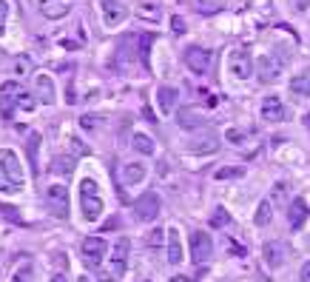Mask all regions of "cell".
I'll use <instances>...</instances> for the list:
<instances>
[{"instance_id": "obj_1", "label": "cell", "mask_w": 310, "mask_h": 282, "mask_svg": "<svg viewBox=\"0 0 310 282\" xmlns=\"http://www.w3.org/2000/svg\"><path fill=\"white\" fill-rule=\"evenodd\" d=\"M80 208H83L85 222H97L103 217V197H100L97 180H92V177L80 180Z\"/></svg>"}, {"instance_id": "obj_2", "label": "cell", "mask_w": 310, "mask_h": 282, "mask_svg": "<svg viewBox=\"0 0 310 282\" xmlns=\"http://www.w3.org/2000/svg\"><path fill=\"white\" fill-rule=\"evenodd\" d=\"M0 177L6 180L9 185H12L14 191L23 188L26 185V174H23V166H20V160L14 151H9V148H3L0 151Z\"/></svg>"}, {"instance_id": "obj_3", "label": "cell", "mask_w": 310, "mask_h": 282, "mask_svg": "<svg viewBox=\"0 0 310 282\" xmlns=\"http://www.w3.org/2000/svg\"><path fill=\"white\" fill-rule=\"evenodd\" d=\"M285 63H287V57L282 55V51H268V55H262L259 63H256L259 80L262 83H273V80H279L282 72H285Z\"/></svg>"}, {"instance_id": "obj_4", "label": "cell", "mask_w": 310, "mask_h": 282, "mask_svg": "<svg viewBox=\"0 0 310 282\" xmlns=\"http://www.w3.org/2000/svg\"><path fill=\"white\" fill-rule=\"evenodd\" d=\"M105 254H108V245H105L103 237H85L83 239V262H85V268L97 271L100 265H103Z\"/></svg>"}, {"instance_id": "obj_5", "label": "cell", "mask_w": 310, "mask_h": 282, "mask_svg": "<svg viewBox=\"0 0 310 282\" xmlns=\"http://www.w3.org/2000/svg\"><path fill=\"white\" fill-rule=\"evenodd\" d=\"M228 74L233 80H248L253 74V57L245 49H231L228 51Z\"/></svg>"}, {"instance_id": "obj_6", "label": "cell", "mask_w": 310, "mask_h": 282, "mask_svg": "<svg viewBox=\"0 0 310 282\" xmlns=\"http://www.w3.org/2000/svg\"><path fill=\"white\" fill-rule=\"evenodd\" d=\"M20 92H23V86H20L17 80H6V83L0 86V117H3V120H12L14 117Z\"/></svg>"}, {"instance_id": "obj_7", "label": "cell", "mask_w": 310, "mask_h": 282, "mask_svg": "<svg viewBox=\"0 0 310 282\" xmlns=\"http://www.w3.org/2000/svg\"><path fill=\"white\" fill-rule=\"evenodd\" d=\"M213 257V239L205 231H194L191 234V259L196 265H205Z\"/></svg>"}, {"instance_id": "obj_8", "label": "cell", "mask_w": 310, "mask_h": 282, "mask_svg": "<svg viewBox=\"0 0 310 282\" xmlns=\"http://www.w3.org/2000/svg\"><path fill=\"white\" fill-rule=\"evenodd\" d=\"M159 208H162V203H159V197L154 194V191H148V194H142L140 200L134 203V217L140 222H154L159 214Z\"/></svg>"}, {"instance_id": "obj_9", "label": "cell", "mask_w": 310, "mask_h": 282, "mask_svg": "<svg viewBox=\"0 0 310 282\" xmlns=\"http://www.w3.org/2000/svg\"><path fill=\"white\" fill-rule=\"evenodd\" d=\"M46 205L51 208V214L54 217H68V191H66V185H49L46 188Z\"/></svg>"}, {"instance_id": "obj_10", "label": "cell", "mask_w": 310, "mask_h": 282, "mask_svg": "<svg viewBox=\"0 0 310 282\" xmlns=\"http://www.w3.org/2000/svg\"><path fill=\"white\" fill-rule=\"evenodd\" d=\"M185 66L191 68L194 74H208V68H211V51L202 49V46H191V49H185Z\"/></svg>"}, {"instance_id": "obj_11", "label": "cell", "mask_w": 310, "mask_h": 282, "mask_svg": "<svg viewBox=\"0 0 310 282\" xmlns=\"http://www.w3.org/2000/svg\"><path fill=\"white\" fill-rule=\"evenodd\" d=\"M100 12H103V23L108 26V29L120 26L122 20L128 17V9L122 6L120 0H100Z\"/></svg>"}, {"instance_id": "obj_12", "label": "cell", "mask_w": 310, "mask_h": 282, "mask_svg": "<svg viewBox=\"0 0 310 282\" xmlns=\"http://www.w3.org/2000/svg\"><path fill=\"white\" fill-rule=\"evenodd\" d=\"M128 251H131V239L128 237H120L114 245H111V274L122 276V271H125V265H128Z\"/></svg>"}, {"instance_id": "obj_13", "label": "cell", "mask_w": 310, "mask_h": 282, "mask_svg": "<svg viewBox=\"0 0 310 282\" xmlns=\"http://www.w3.org/2000/svg\"><path fill=\"white\" fill-rule=\"evenodd\" d=\"M259 114H262V120H265V123H282L287 111H285V103H282L279 97H273V94H270V97L262 100Z\"/></svg>"}, {"instance_id": "obj_14", "label": "cell", "mask_w": 310, "mask_h": 282, "mask_svg": "<svg viewBox=\"0 0 310 282\" xmlns=\"http://www.w3.org/2000/svg\"><path fill=\"white\" fill-rule=\"evenodd\" d=\"M34 94L43 105H51L57 103V89H54V80L49 74H37L34 77Z\"/></svg>"}, {"instance_id": "obj_15", "label": "cell", "mask_w": 310, "mask_h": 282, "mask_svg": "<svg viewBox=\"0 0 310 282\" xmlns=\"http://www.w3.org/2000/svg\"><path fill=\"white\" fill-rule=\"evenodd\" d=\"M37 6H40V14H43V17L60 20V17H66V14L71 12L74 0H40Z\"/></svg>"}, {"instance_id": "obj_16", "label": "cell", "mask_w": 310, "mask_h": 282, "mask_svg": "<svg viewBox=\"0 0 310 282\" xmlns=\"http://www.w3.org/2000/svg\"><path fill=\"white\" fill-rule=\"evenodd\" d=\"M145 174H148V166L140 163V160H131V163H125V166L120 168V177L125 185H140L142 180H145Z\"/></svg>"}, {"instance_id": "obj_17", "label": "cell", "mask_w": 310, "mask_h": 282, "mask_svg": "<svg viewBox=\"0 0 310 282\" xmlns=\"http://www.w3.org/2000/svg\"><path fill=\"white\" fill-rule=\"evenodd\" d=\"M262 257H265L268 268H279L287 259V248L282 245V242H276V239H270V242H265V248H262Z\"/></svg>"}, {"instance_id": "obj_18", "label": "cell", "mask_w": 310, "mask_h": 282, "mask_svg": "<svg viewBox=\"0 0 310 282\" xmlns=\"http://www.w3.org/2000/svg\"><path fill=\"white\" fill-rule=\"evenodd\" d=\"M165 242H168V262L171 265H179L185 259L183 239H179V228H168V231H165Z\"/></svg>"}, {"instance_id": "obj_19", "label": "cell", "mask_w": 310, "mask_h": 282, "mask_svg": "<svg viewBox=\"0 0 310 282\" xmlns=\"http://www.w3.org/2000/svg\"><path fill=\"white\" fill-rule=\"evenodd\" d=\"M307 217H310V208H307V203H304L302 197H296L290 203V211H287V222H290V228H302L304 222H307Z\"/></svg>"}, {"instance_id": "obj_20", "label": "cell", "mask_w": 310, "mask_h": 282, "mask_svg": "<svg viewBox=\"0 0 310 282\" xmlns=\"http://www.w3.org/2000/svg\"><path fill=\"white\" fill-rule=\"evenodd\" d=\"M176 100H179V92L174 86H159L157 89V109L162 114H171L176 109Z\"/></svg>"}, {"instance_id": "obj_21", "label": "cell", "mask_w": 310, "mask_h": 282, "mask_svg": "<svg viewBox=\"0 0 310 282\" xmlns=\"http://www.w3.org/2000/svg\"><path fill=\"white\" fill-rule=\"evenodd\" d=\"M290 94L299 97V100L310 97V68H302L299 74L290 77Z\"/></svg>"}, {"instance_id": "obj_22", "label": "cell", "mask_w": 310, "mask_h": 282, "mask_svg": "<svg viewBox=\"0 0 310 282\" xmlns=\"http://www.w3.org/2000/svg\"><path fill=\"white\" fill-rule=\"evenodd\" d=\"M131 146H134V151L142 154V157H151V154H154V140L148 134H140V131L131 137Z\"/></svg>"}, {"instance_id": "obj_23", "label": "cell", "mask_w": 310, "mask_h": 282, "mask_svg": "<svg viewBox=\"0 0 310 282\" xmlns=\"http://www.w3.org/2000/svg\"><path fill=\"white\" fill-rule=\"evenodd\" d=\"M137 17L148 20V23H159V17H162V9L157 6V3H140V9H137Z\"/></svg>"}, {"instance_id": "obj_24", "label": "cell", "mask_w": 310, "mask_h": 282, "mask_svg": "<svg viewBox=\"0 0 310 282\" xmlns=\"http://www.w3.org/2000/svg\"><path fill=\"white\" fill-rule=\"evenodd\" d=\"M270 220H273V203H270V200H262V203H259V208H256L253 222H256L259 228H265Z\"/></svg>"}, {"instance_id": "obj_25", "label": "cell", "mask_w": 310, "mask_h": 282, "mask_svg": "<svg viewBox=\"0 0 310 282\" xmlns=\"http://www.w3.org/2000/svg\"><path fill=\"white\" fill-rule=\"evenodd\" d=\"M191 151H194V154H211V151H216V137L208 134V137H202V140H194V143H191Z\"/></svg>"}, {"instance_id": "obj_26", "label": "cell", "mask_w": 310, "mask_h": 282, "mask_svg": "<svg viewBox=\"0 0 310 282\" xmlns=\"http://www.w3.org/2000/svg\"><path fill=\"white\" fill-rule=\"evenodd\" d=\"M71 166H74V160H71V157H57L54 163H51V171L60 174V177H68V174L74 171Z\"/></svg>"}, {"instance_id": "obj_27", "label": "cell", "mask_w": 310, "mask_h": 282, "mask_svg": "<svg viewBox=\"0 0 310 282\" xmlns=\"http://www.w3.org/2000/svg\"><path fill=\"white\" fill-rule=\"evenodd\" d=\"M151 40H154L151 34H142L140 40H137V43H140V51H137V57H140V63H142L145 68H148V55H151Z\"/></svg>"}, {"instance_id": "obj_28", "label": "cell", "mask_w": 310, "mask_h": 282, "mask_svg": "<svg viewBox=\"0 0 310 282\" xmlns=\"http://www.w3.org/2000/svg\"><path fill=\"white\" fill-rule=\"evenodd\" d=\"M196 9H199L202 14H213V12H219V9H225V0H196Z\"/></svg>"}, {"instance_id": "obj_29", "label": "cell", "mask_w": 310, "mask_h": 282, "mask_svg": "<svg viewBox=\"0 0 310 282\" xmlns=\"http://www.w3.org/2000/svg\"><path fill=\"white\" fill-rule=\"evenodd\" d=\"M162 242H165V231H159V228H154V231L145 234V245L151 248V251H157Z\"/></svg>"}, {"instance_id": "obj_30", "label": "cell", "mask_w": 310, "mask_h": 282, "mask_svg": "<svg viewBox=\"0 0 310 282\" xmlns=\"http://www.w3.org/2000/svg\"><path fill=\"white\" fill-rule=\"evenodd\" d=\"M176 120H179V126H183V129H196V126H199V117H196L194 111H179V114H176Z\"/></svg>"}, {"instance_id": "obj_31", "label": "cell", "mask_w": 310, "mask_h": 282, "mask_svg": "<svg viewBox=\"0 0 310 282\" xmlns=\"http://www.w3.org/2000/svg\"><path fill=\"white\" fill-rule=\"evenodd\" d=\"M37 148H40V134H29V140H26V151H29L31 166H37Z\"/></svg>"}, {"instance_id": "obj_32", "label": "cell", "mask_w": 310, "mask_h": 282, "mask_svg": "<svg viewBox=\"0 0 310 282\" xmlns=\"http://www.w3.org/2000/svg\"><path fill=\"white\" fill-rule=\"evenodd\" d=\"M228 222H231V214H228L225 208H216V211H213V217H211V225H213V228H225Z\"/></svg>"}, {"instance_id": "obj_33", "label": "cell", "mask_w": 310, "mask_h": 282, "mask_svg": "<svg viewBox=\"0 0 310 282\" xmlns=\"http://www.w3.org/2000/svg\"><path fill=\"white\" fill-rule=\"evenodd\" d=\"M34 279V271H31V265H23L20 271H14L12 282H31Z\"/></svg>"}, {"instance_id": "obj_34", "label": "cell", "mask_w": 310, "mask_h": 282, "mask_svg": "<svg viewBox=\"0 0 310 282\" xmlns=\"http://www.w3.org/2000/svg\"><path fill=\"white\" fill-rule=\"evenodd\" d=\"M242 168H219L216 171V180H236V177H242Z\"/></svg>"}, {"instance_id": "obj_35", "label": "cell", "mask_w": 310, "mask_h": 282, "mask_svg": "<svg viewBox=\"0 0 310 282\" xmlns=\"http://www.w3.org/2000/svg\"><path fill=\"white\" fill-rule=\"evenodd\" d=\"M9 0H0V34H6V20H9Z\"/></svg>"}, {"instance_id": "obj_36", "label": "cell", "mask_w": 310, "mask_h": 282, "mask_svg": "<svg viewBox=\"0 0 310 282\" xmlns=\"http://www.w3.org/2000/svg\"><path fill=\"white\" fill-rule=\"evenodd\" d=\"M171 29H174V34H185V20L179 14H174L171 17Z\"/></svg>"}, {"instance_id": "obj_37", "label": "cell", "mask_w": 310, "mask_h": 282, "mask_svg": "<svg viewBox=\"0 0 310 282\" xmlns=\"http://www.w3.org/2000/svg\"><path fill=\"white\" fill-rule=\"evenodd\" d=\"M17 105H20V109H34V100L29 97V92H26V89H23V92H20V97H17Z\"/></svg>"}, {"instance_id": "obj_38", "label": "cell", "mask_w": 310, "mask_h": 282, "mask_svg": "<svg viewBox=\"0 0 310 282\" xmlns=\"http://www.w3.org/2000/svg\"><path fill=\"white\" fill-rule=\"evenodd\" d=\"M225 137H228V143H242L248 134H245V131H239V129H231V131H225Z\"/></svg>"}, {"instance_id": "obj_39", "label": "cell", "mask_w": 310, "mask_h": 282, "mask_svg": "<svg viewBox=\"0 0 310 282\" xmlns=\"http://www.w3.org/2000/svg\"><path fill=\"white\" fill-rule=\"evenodd\" d=\"M97 123H100V117H88V114H85L83 117V120H80V126H83V129H97Z\"/></svg>"}, {"instance_id": "obj_40", "label": "cell", "mask_w": 310, "mask_h": 282, "mask_svg": "<svg viewBox=\"0 0 310 282\" xmlns=\"http://www.w3.org/2000/svg\"><path fill=\"white\" fill-rule=\"evenodd\" d=\"M97 282H120V276L111 274V271H100V274H97Z\"/></svg>"}, {"instance_id": "obj_41", "label": "cell", "mask_w": 310, "mask_h": 282, "mask_svg": "<svg viewBox=\"0 0 310 282\" xmlns=\"http://www.w3.org/2000/svg\"><path fill=\"white\" fill-rule=\"evenodd\" d=\"M302 282H310V262L302 265Z\"/></svg>"}, {"instance_id": "obj_42", "label": "cell", "mask_w": 310, "mask_h": 282, "mask_svg": "<svg viewBox=\"0 0 310 282\" xmlns=\"http://www.w3.org/2000/svg\"><path fill=\"white\" fill-rule=\"evenodd\" d=\"M168 282H194V279H191V276H183V274H176V276H171Z\"/></svg>"}, {"instance_id": "obj_43", "label": "cell", "mask_w": 310, "mask_h": 282, "mask_svg": "<svg viewBox=\"0 0 310 282\" xmlns=\"http://www.w3.org/2000/svg\"><path fill=\"white\" fill-rule=\"evenodd\" d=\"M231 251H233V254H239V257H242V254H245V248H242V245H236V242H233V239H231Z\"/></svg>"}, {"instance_id": "obj_44", "label": "cell", "mask_w": 310, "mask_h": 282, "mask_svg": "<svg viewBox=\"0 0 310 282\" xmlns=\"http://www.w3.org/2000/svg\"><path fill=\"white\" fill-rule=\"evenodd\" d=\"M0 191H14V188H12V185H9L3 177H0Z\"/></svg>"}, {"instance_id": "obj_45", "label": "cell", "mask_w": 310, "mask_h": 282, "mask_svg": "<svg viewBox=\"0 0 310 282\" xmlns=\"http://www.w3.org/2000/svg\"><path fill=\"white\" fill-rule=\"evenodd\" d=\"M51 282H68V279L63 274H54V276H51Z\"/></svg>"}, {"instance_id": "obj_46", "label": "cell", "mask_w": 310, "mask_h": 282, "mask_svg": "<svg viewBox=\"0 0 310 282\" xmlns=\"http://www.w3.org/2000/svg\"><path fill=\"white\" fill-rule=\"evenodd\" d=\"M77 282H92V279H88V276H80V279Z\"/></svg>"}, {"instance_id": "obj_47", "label": "cell", "mask_w": 310, "mask_h": 282, "mask_svg": "<svg viewBox=\"0 0 310 282\" xmlns=\"http://www.w3.org/2000/svg\"><path fill=\"white\" fill-rule=\"evenodd\" d=\"M304 123H307V129H310V114H307V117H304Z\"/></svg>"}]
</instances>
